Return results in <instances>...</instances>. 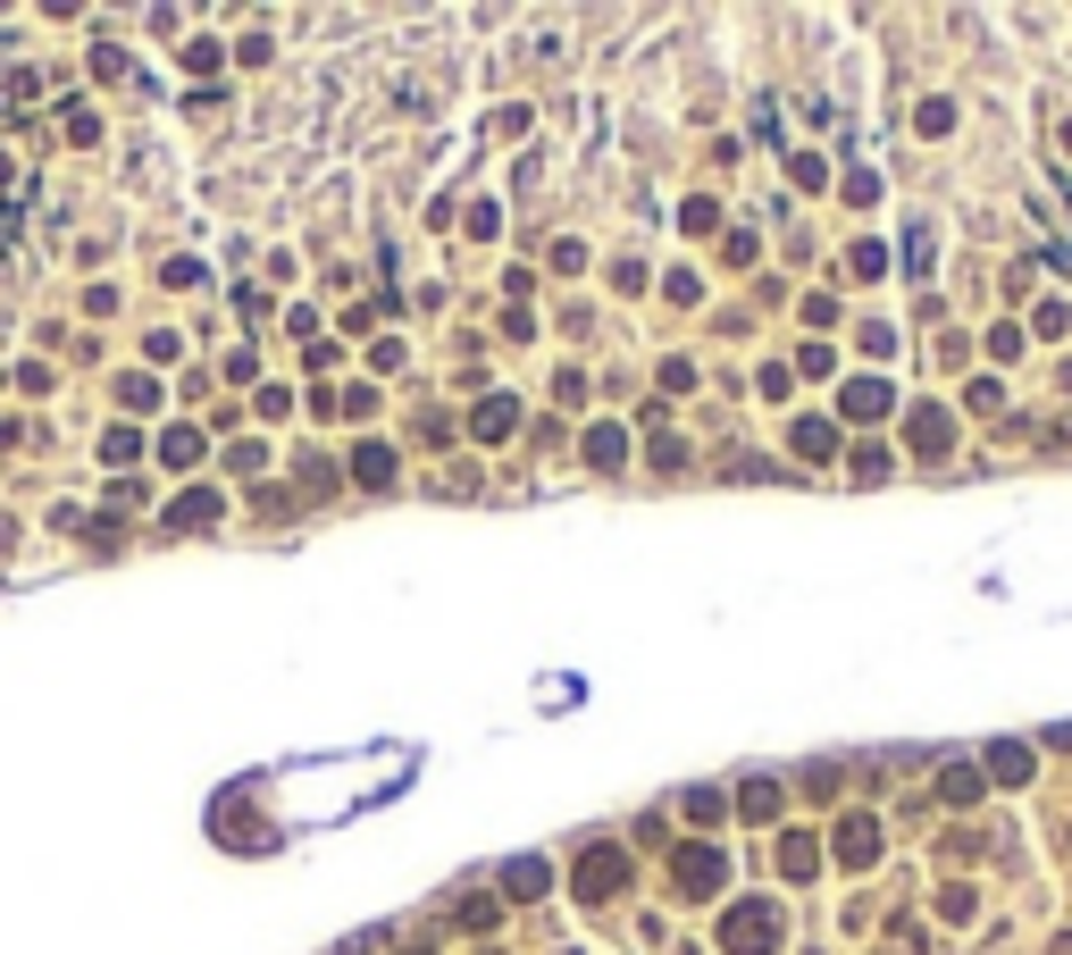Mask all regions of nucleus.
<instances>
[{
  "mask_svg": "<svg viewBox=\"0 0 1072 955\" xmlns=\"http://www.w3.org/2000/svg\"><path fill=\"white\" fill-rule=\"evenodd\" d=\"M779 931H788L779 905L772 897H746V905H729V922H721V947H729V955H772Z\"/></svg>",
  "mask_w": 1072,
  "mask_h": 955,
  "instance_id": "nucleus-1",
  "label": "nucleus"
},
{
  "mask_svg": "<svg viewBox=\"0 0 1072 955\" xmlns=\"http://www.w3.org/2000/svg\"><path fill=\"white\" fill-rule=\"evenodd\" d=\"M621 880H629V855H621V846H595V855L579 863V897H612Z\"/></svg>",
  "mask_w": 1072,
  "mask_h": 955,
  "instance_id": "nucleus-2",
  "label": "nucleus"
},
{
  "mask_svg": "<svg viewBox=\"0 0 1072 955\" xmlns=\"http://www.w3.org/2000/svg\"><path fill=\"white\" fill-rule=\"evenodd\" d=\"M829 846H838V863H847V872H864V863L880 855V830H871L864 813H847V822H838V839H829Z\"/></svg>",
  "mask_w": 1072,
  "mask_h": 955,
  "instance_id": "nucleus-3",
  "label": "nucleus"
},
{
  "mask_svg": "<svg viewBox=\"0 0 1072 955\" xmlns=\"http://www.w3.org/2000/svg\"><path fill=\"white\" fill-rule=\"evenodd\" d=\"M721 872H729V863H721V846H687V863H678V880H687V889H721Z\"/></svg>",
  "mask_w": 1072,
  "mask_h": 955,
  "instance_id": "nucleus-4",
  "label": "nucleus"
},
{
  "mask_svg": "<svg viewBox=\"0 0 1072 955\" xmlns=\"http://www.w3.org/2000/svg\"><path fill=\"white\" fill-rule=\"evenodd\" d=\"M160 461H169V470H193V461H202V437H193V428H169V437H160Z\"/></svg>",
  "mask_w": 1072,
  "mask_h": 955,
  "instance_id": "nucleus-5",
  "label": "nucleus"
},
{
  "mask_svg": "<svg viewBox=\"0 0 1072 955\" xmlns=\"http://www.w3.org/2000/svg\"><path fill=\"white\" fill-rule=\"evenodd\" d=\"M847 411H855V420H871V411H888V386L855 378V386H847Z\"/></svg>",
  "mask_w": 1072,
  "mask_h": 955,
  "instance_id": "nucleus-6",
  "label": "nucleus"
},
{
  "mask_svg": "<svg viewBox=\"0 0 1072 955\" xmlns=\"http://www.w3.org/2000/svg\"><path fill=\"white\" fill-rule=\"evenodd\" d=\"M511 420H520V411H511V402H478V437H511Z\"/></svg>",
  "mask_w": 1072,
  "mask_h": 955,
  "instance_id": "nucleus-7",
  "label": "nucleus"
},
{
  "mask_svg": "<svg viewBox=\"0 0 1072 955\" xmlns=\"http://www.w3.org/2000/svg\"><path fill=\"white\" fill-rule=\"evenodd\" d=\"M360 478H369V486H386V478H395V453H386V444H360V461H353Z\"/></svg>",
  "mask_w": 1072,
  "mask_h": 955,
  "instance_id": "nucleus-8",
  "label": "nucleus"
},
{
  "mask_svg": "<svg viewBox=\"0 0 1072 955\" xmlns=\"http://www.w3.org/2000/svg\"><path fill=\"white\" fill-rule=\"evenodd\" d=\"M913 444H922V453H947V420L939 411H913Z\"/></svg>",
  "mask_w": 1072,
  "mask_h": 955,
  "instance_id": "nucleus-9",
  "label": "nucleus"
},
{
  "mask_svg": "<svg viewBox=\"0 0 1072 955\" xmlns=\"http://www.w3.org/2000/svg\"><path fill=\"white\" fill-rule=\"evenodd\" d=\"M796 453H805V461H829L838 444H829V428H821V420H805V428H796Z\"/></svg>",
  "mask_w": 1072,
  "mask_h": 955,
  "instance_id": "nucleus-10",
  "label": "nucleus"
},
{
  "mask_svg": "<svg viewBox=\"0 0 1072 955\" xmlns=\"http://www.w3.org/2000/svg\"><path fill=\"white\" fill-rule=\"evenodd\" d=\"M621 444H629L621 428H595V437H586V461H603V470H612V461H621Z\"/></svg>",
  "mask_w": 1072,
  "mask_h": 955,
  "instance_id": "nucleus-11",
  "label": "nucleus"
},
{
  "mask_svg": "<svg viewBox=\"0 0 1072 955\" xmlns=\"http://www.w3.org/2000/svg\"><path fill=\"white\" fill-rule=\"evenodd\" d=\"M210 520H218V503H210V495H185V503H176V528H210Z\"/></svg>",
  "mask_w": 1072,
  "mask_h": 955,
  "instance_id": "nucleus-12",
  "label": "nucleus"
},
{
  "mask_svg": "<svg viewBox=\"0 0 1072 955\" xmlns=\"http://www.w3.org/2000/svg\"><path fill=\"white\" fill-rule=\"evenodd\" d=\"M746 813H754V822H772V813H779V788L754 780V788H746Z\"/></svg>",
  "mask_w": 1072,
  "mask_h": 955,
  "instance_id": "nucleus-13",
  "label": "nucleus"
},
{
  "mask_svg": "<svg viewBox=\"0 0 1072 955\" xmlns=\"http://www.w3.org/2000/svg\"><path fill=\"white\" fill-rule=\"evenodd\" d=\"M989 771H998V780H1022V771H1031V754H1022V746H998V754H989Z\"/></svg>",
  "mask_w": 1072,
  "mask_h": 955,
  "instance_id": "nucleus-14",
  "label": "nucleus"
},
{
  "mask_svg": "<svg viewBox=\"0 0 1072 955\" xmlns=\"http://www.w3.org/2000/svg\"><path fill=\"white\" fill-rule=\"evenodd\" d=\"M545 889V863H511V897H537Z\"/></svg>",
  "mask_w": 1072,
  "mask_h": 955,
  "instance_id": "nucleus-15",
  "label": "nucleus"
},
{
  "mask_svg": "<svg viewBox=\"0 0 1072 955\" xmlns=\"http://www.w3.org/2000/svg\"><path fill=\"white\" fill-rule=\"evenodd\" d=\"M779 863H788V880H805L813 872V839H788V846H779Z\"/></svg>",
  "mask_w": 1072,
  "mask_h": 955,
  "instance_id": "nucleus-16",
  "label": "nucleus"
},
{
  "mask_svg": "<svg viewBox=\"0 0 1072 955\" xmlns=\"http://www.w3.org/2000/svg\"><path fill=\"white\" fill-rule=\"evenodd\" d=\"M947 797H956V804H963V797H980V771H972V763H956V771H947Z\"/></svg>",
  "mask_w": 1072,
  "mask_h": 955,
  "instance_id": "nucleus-17",
  "label": "nucleus"
},
{
  "mask_svg": "<svg viewBox=\"0 0 1072 955\" xmlns=\"http://www.w3.org/2000/svg\"><path fill=\"white\" fill-rule=\"evenodd\" d=\"M101 461H134V428H110L101 437Z\"/></svg>",
  "mask_w": 1072,
  "mask_h": 955,
  "instance_id": "nucleus-18",
  "label": "nucleus"
}]
</instances>
